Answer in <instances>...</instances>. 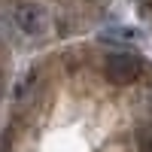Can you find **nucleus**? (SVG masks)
I'll list each match as a JSON object with an SVG mask.
<instances>
[{
    "instance_id": "nucleus-3",
    "label": "nucleus",
    "mask_w": 152,
    "mask_h": 152,
    "mask_svg": "<svg viewBox=\"0 0 152 152\" xmlns=\"http://www.w3.org/2000/svg\"><path fill=\"white\" fill-rule=\"evenodd\" d=\"M34 82H37V70H31V73L21 76V82H18V88H15V100H18V104H24V97L34 91Z\"/></svg>"
},
{
    "instance_id": "nucleus-5",
    "label": "nucleus",
    "mask_w": 152,
    "mask_h": 152,
    "mask_svg": "<svg viewBox=\"0 0 152 152\" xmlns=\"http://www.w3.org/2000/svg\"><path fill=\"white\" fill-rule=\"evenodd\" d=\"M100 40H107V43H110V40H116V43H128V40H137V34H134V31H122V28H119V31L104 34Z\"/></svg>"
},
{
    "instance_id": "nucleus-1",
    "label": "nucleus",
    "mask_w": 152,
    "mask_h": 152,
    "mask_svg": "<svg viewBox=\"0 0 152 152\" xmlns=\"http://www.w3.org/2000/svg\"><path fill=\"white\" fill-rule=\"evenodd\" d=\"M143 58L137 52H125V49H119V52H110L104 58V76L113 82V85H131L143 76Z\"/></svg>"
},
{
    "instance_id": "nucleus-4",
    "label": "nucleus",
    "mask_w": 152,
    "mask_h": 152,
    "mask_svg": "<svg viewBox=\"0 0 152 152\" xmlns=\"http://www.w3.org/2000/svg\"><path fill=\"white\" fill-rule=\"evenodd\" d=\"M137 149L140 152H152V122L137 128Z\"/></svg>"
},
{
    "instance_id": "nucleus-6",
    "label": "nucleus",
    "mask_w": 152,
    "mask_h": 152,
    "mask_svg": "<svg viewBox=\"0 0 152 152\" xmlns=\"http://www.w3.org/2000/svg\"><path fill=\"white\" fill-rule=\"evenodd\" d=\"M0 97H3V73H0Z\"/></svg>"
},
{
    "instance_id": "nucleus-2",
    "label": "nucleus",
    "mask_w": 152,
    "mask_h": 152,
    "mask_svg": "<svg viewBox=\"0 0 152 152\" xmlns=\"http://www.w3.org/2000/svg\"><path fill=\"white\" fill-rule=\"evenodd\" d=\"M12 21H15V28L24 37H43L49 31V12L40 3H31V0L15 3V9H12Z\"/></svg>"
}]
</instances>
